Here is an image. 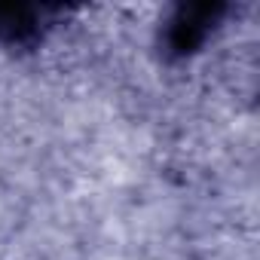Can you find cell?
I'll return each mask as SVG.
<instances>
[{
    "label": "cell",
    "instance_id": "obj_1",
    "mask_svg": "<svg viewBox=\"0 0 260 260\" xmlns=\"http://www.w3.org/2000/svg\"><path fill=\"white\" fill-rule=\"evenodd\" d=\"M217 16H220V7H211V4L181 7L178 16L172 19L169 31H166V46H169L175 55H190V52H196V49L205 43L208 28L214 25Z\"/></svg>",
    "mask_w": 260,
    "mask_h": 260
},
{
    "label": "cell",
    "instance_id": "obj_2",
    "mask_svg": "<svg viewBox=\"0 0 260 260\" xmlns=\"http://www.w3.org/2000/svg\"><path fill=\"white\" fill-rule=\"evenodd\" d=\"M37 13L28 7H0V40L4 43H28L37 37Z\"/></svg>",
    "mask_w": 260,
    "mask_h": 260
}]
</instances>
